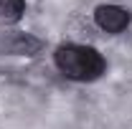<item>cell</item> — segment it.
Instances as JSON below:
<instances>
[{
    "instance_id": "1",
    "label": "cell",
    "mask_w": 132,
    "mask_h": 129,
    "mask_svg": "<svg viewBox=\"0 0 132 129\" xmlns=\"http://www.w3.org/2000/svg\"><path fill=\"white\" fill-rule=\"evenodd\" d=\"M53 66L71 81H94L107 71V61L97 48L81 43H64L53 51Z\"/></svg>"
},
{
    "instance_id": "4",
    "label": "cell",
    "mask_w": 132,
    "mask_h": 129,
    "mask_svg": "<svg viewBox=\"0 0 132 129\" xmlns=\"http://www.w3.org/2000/svg\"><path fill=\"white\" fill-rule=\"evenodd\" d=\"M26 13V0H0V25H13Z\"/></svg>"
},
{
    "instance_id": "3",
    "label": "cell",
    "mask_w": 132,
    "mask_h": 129,
    "mask_svg": "<svg viewBox=\"0 0 132 129\" xmlns=\"http://www.w3.org/2000/svg\"><path fill=\"white\" fill-rule=\"evenodd\" d=\"M3 51L10 56H36L43 51V41L36 38L33 33H13L10 38L3 41Z\"/></svg>"
},
{
    "instance_id": "2",
    "label": "cell",
    "mask_w": 132,
    "mask_h": 129,
    "mask_svg": "<svg viewBox=\"0 0 132 129\" xmlns=\"http://www.w3.org/2000/svg\"><path fill=\"white\" fill-rule=\"evenodd\" d=\"M94 23H97L99 28L104 33H117L127 31L132 23V13L127 8H122V5H114V3H102L94 8Z\"/></svg>"
}]
</instances>
